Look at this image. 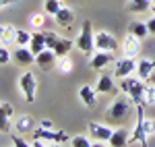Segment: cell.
Wrapping results in <instances>:
<instances>
[{
	"mask_svg": "<svg viewBox=\"0 0 155 147\" xmlns=\"http://www.w3.org/2000/svg\"><path fill=\"white\" fill-rule=\"evenodd\" d=\"M79 99L83 102L85 108H95L97 104V91H95V85H81L79 87Z\"/></svg>",
	"mask_w": 155,
	"mask_h": 147,
	"instance_id": "cell-13",
	"label": "cell"
},
{
	"mask_svg": "<svg viewBox=\"0 0 155 147\" xmlns=\"http://www.w3.org/2000/svg\"><path fill=\"white\" fill-rule=\"evenodd\" d=\"M134 114H137V120H134V129H132V137L128 139V145H147V135H145V104H137L134 108Z\"/></svg>",
	"mask_w": 155,
	"mask_h": 147,
	"instance_id": "cell-4",
	"label": "cell"
},
{
	"mask_svg": "<svg viewBox=\"0 0 155 147\" xmlns=\"http://www.w3.org/2000/svg\"><path fill=\"white\" fill-rule=\"evenodd\" d=\"M41 126H44V129H52V122H50V120H41Z\"/></svg>",
	"mask_w": 155,
	"mask_h": 147,
	"instance_id": "cell-37",
	"label": "cell"
},
{
	"mask_svg": "<svg viewBox=\"0 0 155 147\" xmlns=\"http://www.w3.org/2000/svg\"><path fill=\"white\" fill-rule=\"evenodd\" d=\"M147 29H149V33H153V35H155V15L147 21Z\"/></svg>",
	"mask_w": 155,
	"mask_h": 147,
	"instance_id": "cell-36",
	"label": "cell"
},
{
	"mask_svg": "<svg viewBox=\"0 0 155 147\" xmlns=\"http://www.w3.org/2000/svg\"><path fill=\"white\" fill-rule=\"evenodd\" d=\"M143 104L145 106H155V83H151L149 87H145Z\"/></svg>",
	"mask_w": 155,
	"mask_h": 147,
	"instance_id": "cell-29",
	"label": "cell"
},
{
	"mask_svg": "<svg viewBox=\"0 0 155 147\" xmlns=\"http://www.w3.org/2000/svg\"><path fill=\"white\" fill-rule=\"evenodd\" d=\"M62 8V0H44V11L48 12V15H56V12Z\"/></svg>",
	"mask_w": 155,
	"mask_h": 147,
	"instance_id": "cell-28",
	"label": "cell"
},
{
	"mask_svg": "<svg viewBox=\"0 0 155 147\" xmlns=\"http://www.w3.org/2000/svg\"><path fill=\"white\" fill-rule=\"evenodd\" d=\"M12 60L19 66H31L35 62V54L31 52L29 46H17V50L12 52Z\"/></svg>",
	"mask_w": 155,
	"mask_h": 147,
	"instance_id": "cell-11",
	"label": "cell"
},
{
	"mask_svg": "<svg viewBox=\"0 0 155 147\" xmlns=\"http://www.w3.org/2000/svg\"><path fill=\"white\" fill-rule=\"evenodd\" d=\"M0 44L2 46L17 44V27L15 25H0Z\"/></svg>",
	"mask_w": 155,
	"mask_h": 147,
	"instance_id": "cell-17",
	"label": "cell"
},
{
	"mask_svg": "<svg viewBox=\"0 0 155 147\" xmlns=\"http://www.w3.org/2000/svg\"><path fill=\"white\" fill-rule=\"evenodd\" d=\"M153 71H155V58H141L137 64V77L143 81H149Z\"/></svg>",
	"mask_w": 155,
	"mask_h": 147,
	"instance_id": "cell-15",
	"label": "cell"
},
{
	"mask_svg": "<svg viewBox=\"0 0 155 147\" xmlns=\"http://www.w3.org/2000/svg\"><path fill=\"white\" fill-rule=\"evenodd\" d=\"M72 46H74L72 39H68V37H60L58 42H56V46H54V52H56V56H66V54H71Z\"/></svg>",
	"mask_w": 155,
	"mask_h": 147,
	"instance_id": "cell-25",
	"label": "cell"
},
{
	"mask_svg": "<svg viewBox=\"0 0 155 147\" xmlns=\"http://www.w3.org/2000/svg\"><path fill=\"white\" fill-rule=\"evenodd\" d=\"M151 12H153V15H155V4H151Z\"/></svg>",
	"mask_w": 155,
	"mask_h": 147,
	"instance_id": "cell-39",
	"label": "cell"
},
{
	"mask_svg": "<svg viewBox=\"0 0 155 147\" xmlns=\"http://www.w3.org/2000/svg\"><path fill=\"white\" fill-rule=\"evenodd\" d=\"M56 52L52 48H46L44 52H39L35 56V64L41 68V71H52V66H56Z\"/></svg>",
	"mask_w": 155,
	"mask_h": 147,
	"instance_id": "cell-12",
	"label": "cell"
},
{
	"mask_svg": "<svg viewBox=\"0 0 155 147\" xmlns=\"http://www.w3.org/2000/svg\"><path fill=\"white\" fill-rule=\"evenodd\" d=\"M128 114H130V102L126 98H116L110 104V108L106 110V120L110 124H118V122H122Z\"/></svg>",
	"mask_w": 155,
	"mask_h": 147,
	"instance_id": "cell-2",
	"label": "cell"
},
{
	"mask_svg": "<svg viewBox=\"0 0 155 147\" xmlns=\"http://www.w3.org/2000/svg\"><path fill=\"white\" fill-rule=\"evenodd\" d=\"M11 143L12 145H31V143H27L25 139H21L19 135H11Z\"/></svg>",
	"mask_w": 155,
	"mask_h": 147,
	"instance_id": "cell-35",
	"label": "cell"
},
{
	"mask_svg": "<svg viewBox=\"0 0 155 147\" xmlns=\"http://www.w3.org/2000/svg\"><path fill=\"white\" fill-rule=\"evenodd\" d=\"M128 139H130L128 133H126L124 129H118V131H114V133H112V137H110V141H107V143H110L112 147H122V145H128Z\"/></svg>",
	"mask_w": 155,
	"mask_h": 147,
	"instance_id": "cell-24",
	"label": "cell"
},
{
	"mask_svg": "<svg viewBox=\"0 0 155 147\" xmlns=\"http://www.w3.org/2000/svg\"><path fill=\"white\" fill-rule=\"evenodd\" d=\"M149 8H151V0H128V2H126V11L134 12V15L147 12Z\"/></svg>",
	"mask_w": 155,
	"mask_h": 147,
	"instance_id": "cell-22",
	"label": "cell"
},
{
	"mask_svg": "<svg viewBox=\"0 0 155 147\" xmlns=\"http://www.w3.org/2000/svg\"><path fill=\"white\" fill-rule=\"evenodd\" d=\"M12 106L11 104H4L2 102V108H0V133H8L11 131V118H12Z\"/></svg>",
	"mask_w": 155,
	"mask_h": 147,
	"instance_id": "cell-16",
	"label": "cell"
},
{
	"mask_svg": "<svg viewBox=\"0 0 155 147\" xmlns=\"http://www.w3.org/2000/svg\"><path fill=\"white\" fill-rule=\"evenodd\" d=\"M33 126H35V120H33L29 114H21V116L15 120V129H17V133H19V135L31 133V131H33Z\"/></svg>",
	"mask_w": 155,
	"mask_h": 147,
	"instance_id": "cell-18",
	"label": "cell"
},
{
	"mask_svg": "<svg viewBox=\"0 0 155 147\" xmlns=\"http://www.w3.org/2000/svg\"><path fill=\"white\" fill-rule=\"evenodd\" d=\"M58 39H60L58 33H54V31H46V46H48V48L54 50V46H56Z\"/></svg>",
	"mask_w": 155,
	"mask_h": 147,
	"instance_id": "cell-34",
	"label": "cell"
},
{
	"mask_svg": "<svg viewBox=\"0 0 155 147\" xmlns=\"http://www.w3.org/2000/svg\"><path fill=\"white\" fill-rule=\"evenodd\" d=\"M112 129L106 126V124H99V122H89V137L93 139H99V141H110L112 137Z\"/></svg>",
	"mask_w": 155,
	"mask_h": 147,
	"instance_id": "cell-14",
	"label": "cell"
},
{
	"mask_svg": "<svg viewBox=\"0 0 155 147\" xmlns=\"http://www.w3.org/2000/svg\"><path fill=\"white\" fill-rule=\"evenodd\" d=\"M95 91L97 93H114L116 91V85H114V79L107 77V75H101L95 83Z\"/></svg>",
	"mask_w": 155,
	"mask_h": 147,
	"instance_id": "cell-20",
	"label": "cell"
},
{
	"mask_svg": "<svg viewBox=\"0 0 155 147\" xmlns=\"http://www.w3.org/2000/svg\"><path fill=\"white\" fill-rule=\"evenodd\" d=\"M56 68H58V73L62 75H71L72 71H74V62H72V58L66 54V56H58L56 58Z\"/></svg>",
	"mask_w": 155,
	"mask_h": 147,
	"instance_id": "cell-23",
	"label": "cell"
},
{
	"mask_svg": "<svg viewBox=\"0 0 155 147\" xmlns=\"http://www.w3.org/2000/svg\"><path fill=\"white\" fill-rule=\"evenodd\" d=\"M29 48L33 54H39V52H44V50L48 48L46 46V33H41V31H35L33 35H31V42H29Z\"/></svg>",
	"mask_w": 155,
	"mask_h": 147,
	"instance_id": "cell-21",
	"label": "cell"
},
{
	"mask_svg": "<svg viewBox=\"0 0 155 147\" xmlns=\"http://www.w3.org/2000/svg\"><path fill=\"white\" fill-rule=\"evenodd\" d=\"M74 46L81 50L83 54H87V56H91V54L95 52V33H93L91 21H83L81 31H79V35L74 39Z\"/></svg>",
	"mask_w": 155,
	"mask_h": 147,
	"instance_id": "cell-1",
	"label": "cell"
},
{
	"mask_svg": "<svg viewBox=\"0 0 155 147\" xmlns=\"http://www.w3.org/2000/svg\"><path fill=\"white\" fill-rule=\"evenodd\" d=\"M19 91L23 93L25 102H35V91H37V79L31 71H25L19 79Z\"/></svg>",
	"mask_w": 155,
	"mask_h": 147,
	"instance_id": "cell-6",
	"label": "cell"
},
{
	"mask_svg": "<svg viewBox=\"0 0 155 147\" xmlns=\"http://www.w3.org/2000/svg\"><path fill=\"white\" fill-rule=\"evenodd\" d=\"M29 25H31L35 31H39V29H44V25H46V17H44L41 12H33V15L29 17Z\"/></svg>",
	"mask_w": 155,
	"mask_h": 147,
	"instance_id": "cell-27",
	"label": "cell"
},
{
	"mask_svg": "<svg viewBox=\"0 0 155 147\" xmlns=\"http://www.w3.org/2000/svg\"><path fill=\"white\" fill-rule=\"evenodd\" d=\"M137 64H139V60H134V58H130V56L118 58V60L114 62V75H116L118 79L130 77V75L137 71Z\"/></svg>",
	"mask_w": 155,
	"mask_h": 147,
	"instance_id": "cell-7",
	"label": "cell"
},
{
	"mask_svg": "<svg viewBox=\"0 0 155 147\" xmlns=\"http://www.w3.org/2000/svg\"><path fill=\"white\" fill-rule=\"evenodd\" d=\"M128 31H130V33H134L137 37H141V39L149 35L147 23H143V21H132V23H130V27H128Z\"/></svg>",
	"mask_w": 155,
	"mask_h": 147,
	"instance_id": "cell-26",
	"label": "cell"
},
{
	"mask_svg": "<svg viewBox=\"0 0 155 147\" xmlns=\"http://www.w3.org/2000/svg\"><path fill=\"white\" fill-rule=\"evenodd\" d=\"M0 108H2V102H0Z\"/></svg>",
	"mask_w": 155,
	"mask_h": 147,
	"instance_id": "cell-40",
	"label": "cell"
},
{
	"mask_svg": "<svg viewBox=\"0 0 155 147\" xmlns=\"http://www.w3.org/2000/svg\"><path fill=\"white\" fill-rule=\"evenodd\" d=\"M149 83H155V73L151 75V77H149Z\"/></svg>",
	"mask_w": 155,
	"mask_h": 147,
	"instance_id": "cell-38",
	"label": "cell"
},
{
	"mask_svg": "<svg viewBox=\"0 0 155 147\" xmlns=\"http://www.w3.org/2000/svg\"><path fill=\"white\" fill-rule=\"evenodd\" d=\"M33 139H39L44 143H60V145L68 143L71 145V139H68V135L64 131H54V129H44V126L33 131Z\"/></svg>",
	"mask_w": 155,
	"mask_h": 147,
	"instance_id": "cell-5",
	"label": "cell"
},
{
	"mask_svg": "<svg viewBox=\"0 0 155 147\" xmlns=\"http://www.w3.org/2000/svg\"><path fill=\"white\" fill-rule=\"evenodd\" d=\"M122 93H126L132 99V104H143V95H145V85L143 79H134V77H124L120 83Z\"/></svg>",
	"mask_w": 155,
	"mask_h": 147,
	"instance_id": "cell-3",
	"label": "cell"
},
{
	"mask_svg": "<svg viewBox=\"0 0 155 147\" xmlns=\"http://www.w3.org/2000/svg\"><path fill=\"white\" fill-rule=\"evenodd\" d=\"M71 145L72 147H91V141H89L85 135H77V137L71 139Z\"/></svg>",
	"mask_w": 155,
	"mask_h": 147,
	"instance_id": "cell-31",
	"label": "cell"
},
{
	"mask_svg": "<svg viewBox=\"0 0 155 147\" xmlns=\"http://www.w3.org/2000/svg\"><path fill=\"white\" fill-rule=\"evenodd\" d=\"M54 19H56V25H58V27H64V29H66V27H71L72 21H74V12H72L68 6H62V8L54 15Z\"/></svg>",
	"mask_w": 155,
	"mask_h": 147,
	"instance_id": "cell-19",
	"label": "cell"
},
{
	"mask_svg": "<svg viewBox=\"0 0 155 147\" xmlns=\"http://www.w3.org/2000/svg\"><path fill=\"white\" fill-rule=\"evenodd\" d=\"M11 60H12V54H11V50H8V46L0 44V64H8Z\"/></svg>",
	"mask_w": 155,
	"mask_h": 147,
	"instance_id": "cell-32",
	"label": "cell"
},
{
	"mask_svg": "<svg viewBox=\"0 0 155 147\" xmlns=\"http://www.w3.org/2000/svg\"><path fill=\"white\" fill-rule=\"evenodd\" d=\"M122 52L124 56H130V58H137L141 54V37H137L134 33H126L124 39H122Z\"/></svg>",
	"mask_w": 155,
	"mask_h": 147,
	"instance_id": "cell-10",
	"label": "cell"
},
{
	"mask_svg": "<svg viewBox=\"0 0 155 147\" xmlns=\"http://www.w3.org/2000/svg\"><path fill=\"white\" fill-rule=\"evenodd\" d=\"M143 129H145V135H147V139H149V137H153V135H155V120H153V118H145Z\"/></svg>",
	"mask_w": 155,
	"mask_h": 147,
	"instance_id": "cell-33",
	"label": "cell"
},
{
	"mask_svg": "<svg viewBox=\"0 0 155 147\" xmlns=\"http://www.w3.org/2000/svg\"><path fill=\"white\" fill-rule=\"evenodd\" d=\"M95 50H104V52H116L118 50V42L110 31H97L95 33Z\"/></svg>",
	"mask_w": 155,
	"mask_h": 147,
	"instance_id": "cell-9",
	"label": "cell"
},
{
	"mask_svg": "<svg viewBox=\"0 0 155 147\" xmlns=\"http://www.w3.org/2000/svg\"><path fill=\"white\" fill-rule=\"evenodd\" d=\"M31 35H33V33H29V31H25V29H17V46H29Z\"/></svg>",
	"mask_w": 155,
	"mask_h": 147,
	"instance_id": "cell-30",
	"label": "cell"
},
{
	"mask_svg": "<svg viewBox=\"0 0 155 147\" xmlns=\"http://www.w3.org/2000/svg\"><path fill=\"white\" fill-rule=\"evenodd\" d=\"M112 62H116V56H114V52H104V50H95V52L91 54L89 66H91L93 71H104L107 64H112Z\"/></svg>",
	"mask_w": 155,
	"mask_h": 147,
	"instance_id": "cell-8",
	"label": "cell"
}]
</instances>
